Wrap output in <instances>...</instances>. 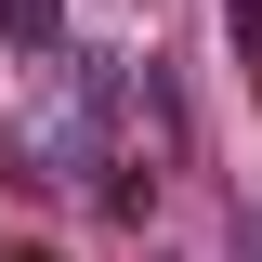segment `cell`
Listing matches in <instances>:
<instances>
[{
	"label": "cell",
	"instance_id": "cell-1",
	"mask_svg": "<svg viewBox=\"0 0 262 262\" xmlns=\"http://www.w3.org/2000/svg\"><path fill=\"white\" fill-rule=\"evenodd\" d=\"M66 39V0H0V53H53Z\"/></svg>",
	"mask_w": 262,
	"mask_h": 262
},
{
	"label": "cell",
	"instance_id": "cell-2",
	"mask_svg": "<svg viewBox=\"0 0 262 262\" xmlns=\"http://www.w3.org/2000/svg\"><path fill=\"white\" fill-rule=\"evenodd\" d=\"M236 262H262V236H249V249H236Z\"/></svg>",
	"mask_w": 262,
	"mask_h": 262
}]
</instances>
